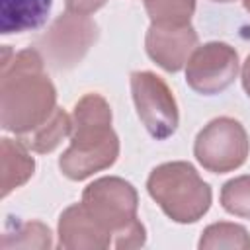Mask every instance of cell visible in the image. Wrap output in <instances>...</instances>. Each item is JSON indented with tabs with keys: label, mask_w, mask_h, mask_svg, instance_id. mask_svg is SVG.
<instances>
[{
	"label": "cell",
	"mask_w": 250,
	"mask_h": 250,
	"mask_svg": "<svg viewBox=\"0 0 250 250\" xmlns=\"http://www.w3.org/2000/svg\"><path fill=\"white\" fill-rule=\"evenodd\" d=\"M57 109V90L45 72V61L35 47L21 49L10 61L2 59L0 123L18 137L45 123Z\"/></svg>",
	"instance_id": "1"
},
{
	"label": "cell",
	"mask_w": 250,
	"mask_h": 250,
	"mask_svg": "<svg viewBox=\"0 0 250 250\" xmlns=\"http://www.w3.org/2000/svg\"><path fill=\"white\" fill-rule=\"evenodd\" d=\"M111 107L104 96L92 92L76 102L70 146L59 158L62 176L80 182L115 164L119 156V139L111 127Z\"/></svg>",
	"instance_id": "2"
},
{
	"label": "cell",
	"mask_w": 250,
	"mask_h": 250,
	"mask_svg": "<svg viewBox=\"0 0 250 250\" xmlns=\"http://www.w3.org/2000/svg\"><path fill=\"white\" fill-rule=\"evenodd\" d=\"M82 205L111 234L113 248L129 250L145 246L146 230L137 217L139 195L127 180L117 176L94 180L82 191Z\"/></svg>",
	"instance_id": "3"
},
{
	"label": "cell",
	"mask_w": 250,
	"mask_h": 250,
	"mask_svg": "<svg viewBox=\"0 0 250 250\" xmlns=\"http://www.w3.org/2000/svg\"><path fill=\"white\" fill-rule=\"evenodd\" d=\"M148 195L174 223H195L211 207V188L199 172L184 160L164 162L152 168L146 180Z\"/></svg>",
	"instance_id": "4"
},
{
	"label": "cell",
	"mask_w": 250,
	"mask_h": 250,
	"mask_svg": "<svg viewBox=\"0 0 250 250\" xmlns=\"http://www.w3.org/2000/svg\"><path fill=\"white\" fill-rule=\"evenodd\" d=\"M96 39L98 25L94 20L82 14L64 12L55 18L45 33L37 37L33 47L41 53L47 64L57 70H66L84 59Z\"/></svg>",
	"instance_id": "5"
},
{
	"label": "cell",
	"mask_w": 250,
	"mask_h": 250,
	"mask_svg": "<svg viewBox=\"0 0 250 250\" xmlns=\"http://www.w3.org/2000/svg\"><path fill=\"white\" fill-rule=\"evenodd\" d=\"M250 152L248 133L232 117L211 119L195 137L193 156L213 174H227L240 168Z\"/></svg>",
	"instance_id": "6"
},
{
	"label": "cell",
	"mask_w": 250,
	"mask_h": 250,
	"mask_svg": "<svg viewBox=\"0 0 250 250\" xmlns=\"http://www.w3.org/2000/svg\"><path fill=\"white\" fill-rule=\"evenodd\" d=\"M135 109L145 129L156 141L172 137L178 129V104L168 84L150 70H137L129 78Z\"/></svg>",
	"instance_id": "7"
},
{
	"label": "cell",
	"mask_w": 250,
	"mask_h": 250,
	"mask_svg": "<svg viewBox=\"0 0 250 250\" xmlns=\"http://www.w3.org/2000/svg\"><path fill=\"white\" fill-rule=\"evenodd\" d=\"M238 74V53L223 41H209L189 55L186 62L188 86L203 96L227 90Z\"/></svg>",
	"instance_id": "8"
},
{
	"label": "cell",
	"mask_w": 250,
	"mask_h": 250,
	"mask_svg": "<svg viewBox=\"0 0 250 250\" xmlns=\"http://www.w3.org/2000/svg\"><path fill=\"white\" fill-rule=\"evenodd\" d=\"M197 47V31L188 25H156L150 23L145 49L146 55L164 70L178 72L186 66L189 55Z\"/></svg>",
	"instance_id": "9"
},
{
	"label": "cell",
	"mask_w": 250,
	"mask_h": 250,
	"mask_svg": "<svg viewBox=\"0 0 250 250\" xmlns=\"http://www.w3.org/2000/svg\"><path fill=\"white\" fill-rule=\"evenodd\" d=\"M59 246L64 250H104L113 248L111 234L80 203L66 207L59 217Z\"/></svg>",
	"instance_id": "10"
},
{
	"label": "cell",
	"mask_w": 250,
	"mask_h": 250,
	"mask_svg": "<svg viewBox=\"0 0 250 250\" xmlns=\"http://www.w3.org/2000/svg\"><path fill=\"white\" fill-rule=\"evenodd\" d=\"M53 0H0V33H23L47 21Z\"/></svg>",
	"instance_id": "11"
},
{
	"label": "cell",
	"mask_w": 250,
	"mask_h": 250,
	"mask_svg": "<svg viewBox=\"0 0 250 250\" xmlns=\"http://www.w3.org/2000/svg\"><path fill=\"white\" fill-rule=\"evenodd\" d=\"M35 172V160L21 141L2 139V197L21 188Z\"/></svg>",
	"instance_id": "12"
},
{
	"label": "cell",
	"mask_w": 250,
	"mask_h": 250,
	"mask_svg": "<svg viewBox=\"0 0 250 250\" xmlns=\"http://www.w3.org/2000/svg\"><path fill=\"white\" fill-rule=\"evenodd\" d=\"M70 131H72V117H68L64 109L57 107L45 123H41L37 129L29 131L27 135L20 137V141L29 150L47 154V152H53L62 143L64 137H70Z\"/></svg>",
	"instance_id": "13"
},
{
	"label": "cell",
	"mask_w": 250,
	"mask_h": 250,
	"mask_svg": "<svg viewBox=\"0 0 250 250\" xmlns=\"http://www.w3.org/2000/svg\"><path fill=\"white\" fill-rule=\"evenodd\" d=\"M201 250L215 248H234V250H250V234L242 225L236 223H213L209 225L197 242Z\"/></svg>",
	"instance_id": "14"
},
{
	"label": "cell",
	"mask_w": 250,
	"mask_h": 250,
	"mask_svg": "<svg viewBox=\"0 0 250 250\" xmlns=\"http://www.w3.org/2000/svg\"><path fill=\"white\" fill-rule=\"evenodd\" d=\"M53 234L51 229L39 221L18 223L14 230H6L2 234V248H51Z\"/></svg>",
	"instance_id": "15"
},
{
	"label": "cell",
	"mask_w": 250,
	"mask_h": 250,
	"mask_svg": "<svg viewBox=\"0 0 250 250\" xmlns=\"http://www.w3.org/2000/svg\"><path fill=\"white\" fill-rule=\"evenodd\" d=\"M150 23L188 25L195 12V0H143Z\"/></svg>",
	"instance_id": "16"
},
{
	"label": "cell",
	"mask_w": 250,
	"mask_h": 250,
	"mask_svg": "<svg viewBox=\"0 0 250 250\" xmlns=\"http://www.w3.org/2000/svg\"><path fill=\"white\" fill-rule=\"evenodd\" d=\"M221 205L230 215L250 219V176L229 180L221 188Z\"/></svg>",
	"instance_id": "17"
},
{
	"label": "cell",
	"mask_w": 250,
	"mask_h": 250,
	"mask_svg": "<svg viewBox=\"0 0 250 250\" xmlns=\"http://www.w3.org/2000/svg\"><path fill=\"white\" fill-rule=\"evenodd\" d=\"M105 2L107 0H66V12L88 16V14L98 12Z\"/></svg>",
	"instance_id": "18"
},
{
	"label": "cell",
	"mask_w": 250,
	"mask_h": 250,
	"mask_svg": "<svg viewBox=\"0 0 250 250\" xmlns=\"http://www.w3.org/2000/svg\"><path fill=\"white\" fill-rule=\"evenodd\" d=\"M242 88H244L246 96L250 98V55L246 57V61L242 64Z\"/></svg>",
	"instance_id": "19"
},
{
	"label": "cell",
	"mask_w": 250,
	"mask_h": 250,
	"mask_svg": "<svg viewBox=\"0 0 250 250\" xmlns=\"http://www.w3.org/2000/svg\"><path fill=\"white\" fill-rule=\"evenodd\" d=\"M242 4H244V8L250 12V0H242Z\"/></svg>",
	"instance_id": "20"
},
{
	"label": "cell",
	"mask_w": 250,
	"mask_h": 250,
	"mask_svg": "<svg viewBox=\"0 0 250 250\" xmlns=\"http://www.w3.org/2000/svg\"><path fill=\"white\" fill-rule=\"evenodd\" d=\"M213 2H223V4H227V2H234V0H213Z\"/></svg>",
	"instance_id": "21"
}]
</instances>
